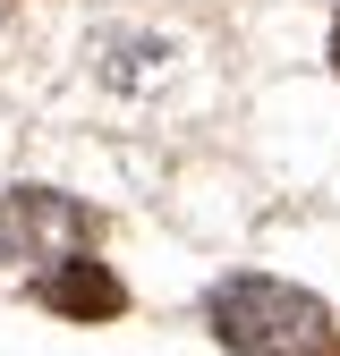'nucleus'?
<instances>
[{
  "label": "nucleus",
  "instance_id": "nucleus-1",
  "mask_svg": "<svg viewBox=\"0 0 340 356\" xmlns=\"http://www.w3.org/2000/svg\"><path fill=\"white\" fill-rule=\"evenodd\" d=\"M204 323L238 356H340V323L323 314V297L289 289V280H264V272L222 280L212 305H204Z\"/></svg>",
  "mask_w": 340,
  "mask_h": 356
},
{
  "label": "nucleus",
  "instance_id": "nucleus-2",
  "mask_svg": "<svg viewBox=\"0 0 340 356\" xmlns=\"http://www.w3.org/2000/svg\"><path fill=\"white\" fill-rule=\"evenodd\" d=\"M102 220L85 212L77 195H52V187H9L0 195V254L9 263H77L85 246H94Z\"/></svg>",
  "mask_w": 340,
  "mask_h": 356
},
{
  "label": "nucleus",
  "instance_id": "nucleus-3",
  "mask_svg": "<svg viewBox=\"0 0 340 356\" xmlns=\"http://www.w3.org/2000/svg\"><path fill=\"white\" fill-rule=\"evenodd\" d=\"M34 297L52 305V314H68V323H111L119 305H128L119 272H111V263H94V254H77V263H60V272H42Z\"/></svg>",
  "mask_w": 340,
  "mask_h": 356
},
{
  "label": "nucleus",
  "instance_id": "nucleus-4",
  "mask_svg": "<svg viewBox=\"0 0 340 356\" xmlns=\"http://www.w3.org/2000/svg\"><path fill=\"white\" fill-rule=\"evenodd\" d=\"M332 68H340V17H332Z\"/></svg>",
  "mask_w": 340,
  "mask_h": 356
}]
</instances>
